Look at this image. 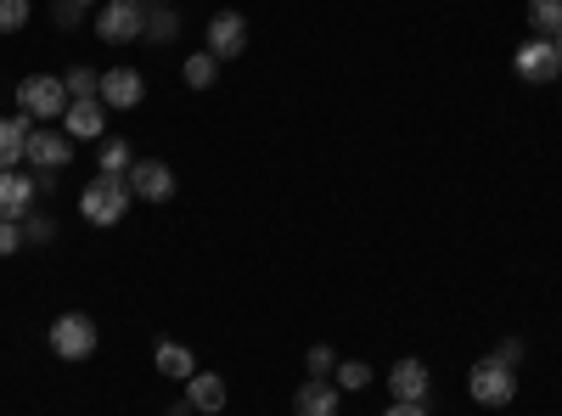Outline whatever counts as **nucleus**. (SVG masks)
I'll list each match as a JSON object with an SVG mask.
<instances>
[{"mask_svg":"<svg viewBox=\"0 0 562 416\" xmlns=\"http://www.w3.org/2000/svg\"><path fill=\"white\" fill-rule=\"evenodd\" d=\"M333 372H338V355L326 349V344H315L310 349V378H333Z\"/></svg>","mask_w":562,"mask_h":416,"instance_id":"bb28decb","label":"nucleus"},{"mask_svg":"<svg viewBox=\"0 0 562 416\" xmlns=\"http://www.w3.org/2000/svg\"><path fill=\"white\" fill-rule=\"evenodd\" d=\"M495 360H501V366H518V360H524V344H518V338L495 344Z\"/></svg>","mask_w":562,"mask_h":416,"instance_id":"c85d7f7f","label":"nucleus"},{"mask_svg":"<svg viewBox=\"0 0 562 416\" xmlns=\"http://www.w3.org/2000/svg\"><path fill=\"white\" fill-rule=\"evenodd\" d=\"M34 12V0H0V34H18Z\"/></svg>","mask_w":562,"mask_h":416,"instance_id":"5701e85b","label":"nucleus"},{"mask_svg":"<svg viewBox=\"0 0 562 416\" xmlns=\"http://www.w3.org/2000/svg\"><path fill=\"white\" fill-rule=\"evenodd\" d=\"M158 372H164V378H175V383H186V378L198 372V366H192V349L164 338V344H158Z\"/></svg>","mask_w":562,"mask_h":416,"instance_id":"f3484780","label":"nucleus"},{"mask_svg":"<svg viewBox=\"0 0 562 416\" xmlns=\"http://www.w3.org/2000/svg\"><path fill=\"white\" fill-rule=\"evenodd\" d=\"M34 198H40L34 175H18V169L0 175V220H29L34 214Z\"/></svg>","mask_w":562,"mask_h":416,"instance_id":"9d476101","label":"nucleus"},{"mask_svg":"<svg viewBox=\"0 0 562 416\" xmlns=\"http://www.w3.org/2000/svg\"><path fill=\"white\" fill-rule=\"evenodd\" d=\"M529 29H535L540 40L562 34V0H529Z\"/></svg>","mask_w":562,"mask_h":416,"instance_id":"6ab92c4d","label":"nucleus"},{"mask_svg":"<svg viewBox=\"0 0 562 416\" xmlns=\"http://www.w3.org/2000/svg\"><path fill=\"white\" fill-rule=\"evenodd\" d=\"M180 74H186V85H192V90H209V85L220 79V57H214V52H192Z\"/></svg>","mask_w":562,"mask_h":416,"instance_id":"aec40b11","label":"nucleus"},{"mask_svg":"<svg viewBox=\"0 0 562 416\" xmlns=\"http://www.w3.org/2000/svg\"><path fill=\"white\" fill-rule=\"evenodd\" d=\"M135 7H147V0H135Z\"/></svg>","mask_w":562,"mask_h":416,"instance_id":"473e14b6","label":"nucleus"},{"mask_svg":"<svg viewBox=\"0 0 562 416\" xmlns=\"http://www.w3.org/2000/svg\"><path fill=\"white\" fill-rule=\"evenodd\" d=\"M203 34H209V52H214V57H243V45H248L243 12H214Z\"/></svg>","mask_w":562,"mask_h":416,"instance_id":"1a4fd4ad","label":"nucleus"},{"mask_svg":"<svg viewBox=\"0 0 562 416\" xmlns=\"http://www.w3.org/2000/svg\"><path fill=\"white\" fill-rule=\"evenodd\" d=\"M124 180H130V192H135L140 203H169V198H175V169L158 164V158H135Z\"/></svg>","mask_w":562,"mask_h":416,"instance_id":"423d86ee","label":"nucleus"},{"mask_svg":"<svg viewBox=\"0 0 562 416\" xmlns=\"http://www.w3.org/2000/svg\"><path fill=\"white\" fill-rule=\"evenodd\" d=\"M102 108L108 102H68V113H63V130L74 135V142H90V135H102Z\"/></svg>","mask_w":562,"mask_h":416,"instance_id":"dca6fc26","label":"nucleus"},{"mask_svg":"<svg viewBox=\"0 0 562 416\" xmlns=\"http://www.w3.org/2000/svg\"><path fill=\"white\" fill-rule=\"evenodd\" d=\"M389 389H394V400L422 405V400H428V366H422V360H400L389 372Z\"/></svg>","mask_w":562,"mask_h":416,"instance_id":"4468645a","label":"nucleus"},{"mask_svg":"<svg viewBox=\"0 0 562 416\" xmlns=\"http://www.w3.org/2000/svg\"><path fill=\"white\" fill-rule=\"evenodd\" d=\"M23 164H40V169L63 175V164H74V135H68V130H34Z\"/></svg>","mask_w":562,"mask_h":416,"instance_id":"0eeeda50","label":"nucleus"},{"mask_svg":"<svg viewBox=\"0 0 562 416\" xmlns=\"http://www.w3.org/2000/svg\"><path fill=\"white\" fill-rule=\"evenodd\" d=\"M29 135H34V119H29V113H23V119H0V175L23 164Z\"/></svg>","mask_w":562,"mask_h":416,"instance_id":"ddd939ff","label":"nucleus"},{"mask_svg":"<svg viewBox=\"0 0 562 416\" xmlns=\"http://www.w3.org/2000/svg\"><path fill=\"white\" fill-rule=\"evenodd\" d=\"M140 97H147V79H140L135 68H108L102 74V102L108 108L130 113V108H140Z\"/></svg>","mask_w":562,"mask_h":416,"instance_id":"f8f14e48","label":"nucleus"},{"mask_svg":"<svg viewBox=\"0 0 562 416\" xmlns=\"http://www.w3.org/2000/svg\"><path fill=\"white\" fill-rule=\"evenodd\" d=\"M130 203H135V192H130L124 175H97V180L79 192V214H85L90 225H119V220L130 214Z\"/></svg>","mask_w":562,"mask_h":416,"instance_id":"f257e3e1","label":"nucleus"},{"mask_svg":"<svg viewBox=\"0 0 562 416\" xmlns=\"http://www.w3.org/2000/svg\"><path fill=\"white\" fill-rule=\"evenodd\" d=\"M467 394L495 411V405H512V394H518V378H512V366H501V360L490 355V360H479L473 372H467Z\"/></svg>","mask_w":562,"mask_h":416,"instance_id":"20e7f679","label":"nucleus"},{"mask_svg":"<svg viewBox=\"0 0 562 416\" xmlns=\"http://www.w3.org/2000/svg\"><path fill=\"white\" fill-rule=\"evenodd\" d=\"M23 243H29V237H23V220H0V254L12 259V254H18Z\"/></svg>","mask_w":562,"mask_h":416,"instance_id":"cd10ccee","label":"nucleus"},{"mask_svg":"<svg viewBox=\"0 0 562 416\" xmlns=\"http://www.w3.org/2000/svg\"><path fill=\"white\" fill-rule=\"evenodd\" d=\"M338 405H344V389L333 378H310L293 394V416H338Z\"/></svg>","mask_w":562,"mask_h":416,"instance_id":"9b49d317","label":"nucleus"},{"mask_svg":"<svg viewBox=\"0 0 562 416\" xmlns=\"http://www.w3.org/2000/svg\"><path fill=\"white\" fill-rule=\"evenodd\" d=\"M23 237H29V243H52V237H57V225H52V220H45L40 209H34V214L23 220Z\"/></svg>","mask_w":562,"mask_h":416,"instance_id":"a878e982","label":"nucleus"},{"mask_svg":"<svg viewBox=\"0 0 562 416\" xmlns=\"http://www.w3.org/2000/svg\"><path fill=\"white\" fill-rule=\"evenodd\" d=\"M52 349H57V360H90L97 355V321L79 315V310L57 315L52 321Z\"/></svg>","mask_w":562,"mask_h":416,"instance_id":"7ed1b4c3","label":"nucleus"},{"mask_svg":"<svg viewBox=\"0 0 562 416\" xmlns=\"http://www.w3.org/2000/svg\"><path fill=\"white\" fill-rule=\"evenodd\" d=\"M175 34H180L175 7H153V0H147V40H153V45H169Z\"/></svg>","mask_w":562,"mask_h":416,"instance_id":"412c9836","label":"nucleus"},{"mask_svg":"<svg viewBox=\"0 0 562 416\" xmlns=\"http://www.w3.org/2000/svg\"><path fill=\"white\" fill-rule=\"evenodd\" d=\"M79 7H97V0H79Z\"/></svg>","mask_w":562,"mask_h":416,"instance_id":"2f4dec72","label":"nucleus"},{"mask_svg":"<svg viewBox=\"0 0 562 416\" xmlns=\"http://www.w3.org/2000/svg\"><path fill=\"white\" fill-rule=\"evenodd\" d=\"M518 74H524L529 85H551V79L562 74L557 45H551V40H540V34H535V40H524V45H518Z\"/></svg>","mask_w":562,"mask_h":416,"instance_id":"6e6552de","label":"nucleus"},{"mask_svg":"<svg viewBox=\"0 0 562 416\" xmlns=\"http://www.w3.org/2000/svg\"><path fill=\"white\" fill-rule=\"evenodd\" d=\"M97 164H102V175H130V164H135V158H130V142H124V135H108Z\"/></svg>","mask_w":562,"mask_h":416,"instance_id":"4be33fe9","label":"nucleus"},{"mask_svg":"<svg viewBox=\"0 0 562 416\" xmlns=\"http://www.w3.org/2000/svg\"><path fill=\"white\" fill-rule=\"evenodd\" d=\"M52 23L57 29H79L85 23V7H79V0H52Z\"/></svg>","mask_w":562,"mask_h":416,"instance_id":"393cba45","label":"nucleus"},{"mask_svg":"<svg viewBox=\"0 0 562 416\" xmlns=\"http://www.w3.org/2000/svg\"><path fill=\"white\" fill-rule=\"evenodd\" d=\"M383 416H428V411H422V405H411V400H394Z\"/></svg>","mask_w":562,"mask_h":416,"instance_id":"c756f323","label":"nucleus"},{"mask_svg":"<svg viewBox=\"0 0 562 416\" xmlns=\"http://www.w3.org/2000/svg\"><path fill=\"white\" fill-rule=\"evenodd\" d=\"M333 383H338V389H366V383H371V366H366V360H344L338 372H333Z\"/></svg>","mask_w":562,"mask_h":416,"instance_id":"b1692460","label":"nucleus"},{"mask_svg":"<svg viewBox=\"0 0 562 416\" xmlns=\"http://www.w3.org/2000/svg\"><path fill=\"white\" fill-rule=\"evenodd\" d=\"M186 405L203 411V416L225 411V383H220L214 372H192V378H186Z\"/></svg>","mask_w":562,"mask_h":416,"instance_id":"2eb2a0df","label":"nucleus"},{"mask_svg":"<svg viewBox=\"0 0 562 416\" xmlns=\"http://www.w3.org/2000/svg\"><path fill=\"white\" fill-rule=\"evenodd\" d=\"M63 85H68L74 102H102V74H97V68H68Z\"/></svg>","mask_w":562,"mask_h":416,"instance_id":"a211bd4d","label":"nucleus"},{"mask_svg":"<svg viewBox=\"0 0 562 416\" xmlns=\"http://www.w3.org/2000/svg\"><path fill=\"white\" fill-rule=\"evenodd\" d=\"M68 85H63V74H29L23 85H18V108L29 113V119H63L68 113Z\"/></svg>","mask_w":562,"mask_h":416,"instance_id":"f03ea898","label":"nucleus"},{"mask_svg":"<svg viewBox=\"0 0 562 416\" xmlns=\"http://www.w3.org/2000/svg\"><path fill=\"white\" fill-rule=\"evenodd\" d=\"M97 34L108 45H130L147 34V7H135V0H102V12H97Z\"/></svg>","mask_w":562,"mask_h":416,"instance_id":"39448f33","label":"nucleus"},{"mask_svg":"<svg viewBox=\"0 0 562 416\" xmlns=\"http://www.w3.org/2000/svg\"><path fill=\"white\" fill-rule=\"evenodd\" d=\"M551 45H557V57H562V34H551Z\"/></svg>","mask_w":562,"mask_h":416,"instance_id":"7c9ffc66","label":"nucleus"}]
</instances>
